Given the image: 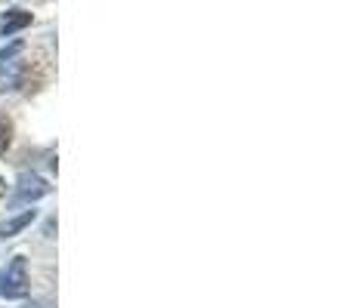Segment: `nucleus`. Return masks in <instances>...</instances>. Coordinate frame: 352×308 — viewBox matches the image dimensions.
<instances>
[{
	"label": "nucleus",
	"mask_w": 352,
	"mask_h": 308,
	"mask_svg": "<svg viewBox=\"0 0 352 308\" xmlns=\"http://www.w3.org/2000/svg\"><path fill=\"white\" fill-rule=\"evenodd\" d=\"M3 191H6V185H3V182H0V198H3Z\"/></svg>",
	"instance_id": "6"
},
{
	"label": "nucleus",
	"mask_w": 352,
	"mask_h": 308,
	"mask_svg": "<svg viewBox=\"0 0 352 308\" xmlns=\"http://www.w3.org/2000/svg\"><path fill=\"white\" fill-rule=\"evenodd\" d=\"M28 296V265L22 256L0 272V299H25Z\"/></svg>",
	"instance_id": "1"
},
{
	"label": "nucleus",
	"mask_w": 352,
	"mask_h": 308,
	"mask_svg": "<svg viewBox=\"0 0 352 308\" xmlns=\"http://www.w3.org/2000/svg\"><path fill=\"white\" fill-rule=\"evenodd\" d=\"M31 219H34V210H28V213H22L19 219H12V222L0 225V237H12L16 231H22L25 225H31Z\"/></svg>",
	"instance_id": "4"
},
{
	"label": "nucleus",
	"mask_w": 352,
	"mask_h": 308,
	"mask_svg": "<svg viewBox=\"0 0 352 308\" xmlns=\"http://www.w3.org/2000/svg\"><path fill=\"white\" fill-rule=\"evenodd\" d=\"M10 136H12V127H10V121H0V154L10 148Z\"/></svg>",
	"instance_id": "5"
},
{
	"label": "nucleus",
	"mask_w": 352,
	"mask_h": 308,
	"mask_svg": "<svg viewBox=\"0 0 352 308\" xmlns=\"http://www.w3.org/2000/svg\"><path fill=\"white\" fill-rule=\"evenodd\" d=\"M43 194H50V185L41 176H31V173L19 176V200H37Z\"/></svg>",
	"instance_id": "2"
},
{
	"label": "nucleus",
	"mask_w": 352,
	"mask_h": 308,
	"mask_svg": "<svg viewBox=\"0 0 352 308\" xmlns=\"http://www.w3.org/2000/svg\"><path fill=\"white\" fill-rule=\"evenodd\" d=\"M25 25H31V12H25V10H10V12L3 16V22H0V34L10 37V34H16V31H22Z\"/></svg>",
	"instance_id": "3"
}]
</instances>
